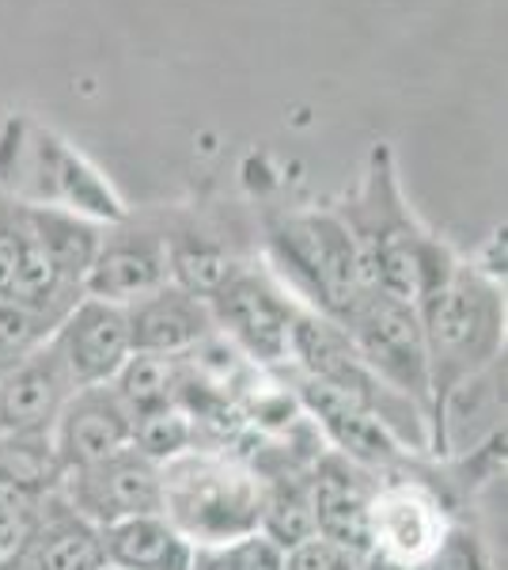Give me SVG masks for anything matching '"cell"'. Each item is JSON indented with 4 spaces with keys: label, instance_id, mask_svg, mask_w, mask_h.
Here are the masks:
<instances>
[{
    "label": "cell",
    "instance_id": "obj_25",
    "mask_svg": "<svg viewBox=\"0 0 508 570\" xmlns=\"http://www.w3.org/2000/svg\"><path fill=\"white\" fill-rule=\"evenodd\" d=\"M285 570H368V559L327 537H311L285 551Z\"/></svg>",
    "mask_w": 508,
    "mask_h": 570
},
{
    "label": "cell",
    "instance_id": "obj_13",
    "mask_svg": "<svg viewBox=\"0 0 508 570\" xmlns=\"http://www.w3.org/2000/svg\"><path fill=\"white\" fill-rule=\"evenodd\" d=\"M372 472L341 453H319L308 468L311 513H316V537L335 540L341 548H353L365 556L368 544V502L376 491Z\"/></svg>",
    "mask_w": 508,
    "mask_h": 570
},
{
    "label": "cell",
    "instance_id": "obj_15",
    "mask_svg": "<svg viewBox=\"0 0 508 570\" xmlns=\"http://www.w3.org/2000/svg\"><path fill=\"white\" fill-rule=\"evenodd\" d=\"M72 392L69 373L46 343L34 357L0 376V438H46Z\"/></svg>",
    "mask_w": 508,
    "mask_h": 570
},
{
    "label": "cell",
    "instance_id": "obj_23",
    "mask_svg": "<svg viewBox=\"0 0 508 570\" xmlns=\"http://www.w3.org/2000/svg\"><path fill=\"white\" fill-rule=\"evenodd\" d=\"M133 449L145 453L156 464H168L175 456L198 449V422L190 419L187 407H163L152 415L133 419Z\"/></svg>",
    "mask_w": 508,
    "mask_h": 570
},
{
    "label": "cell",
    "instance_id": "obj_3",
    "mask_svg": "<svg viewBox=\"0 0 508 570\" xmlns=\"http://www.w3.org/2000/svg\"><path fill=\"white\" fill-rule=\"evenodd\" d=\"M266 247L277 278L300 308L330 324H346L368 293L353 233L330 209H285L266 220Z\"/></svg>",
    "mask_w": 508,
    "mask_h": 570
},
{
    "label": "cell",
    "instance_id": "obj_18",
    "mask_svg": "<svg viewBox=\"0 0 508 570\" xmlns=\"http://www.w3.org/2000/svg\"><path fill=\"white\" fill-rule=\"evenodd\" d=\"M182 376H187L182 357L129 354L118 376L110 381V389H114V395L122 400V407L129 415L141 419V415H152V411H163L179 403Z\"/></svg>",
    "mask_w": 508,
    "mask_h": 570
},
{
    "label": "cell",
    "instance_id": "obj_19",
    "mask_svg": "<svg viewBox=\"0 0 508 570\" xmlns=\"http://www.w3.org/2000/svg\"><path fill=\"white\" fill-rule=\"evenodd\" d=\"M266 540H273L281 551L303 544L316 537V513H311V487L308 472L281 475L277 483H266L262 502V525H258Z\"/></svg>",
    "mask_w": 508,
    "mask_h": 570
},
{
    "label": "cell",
    "instance_id": "obj_14",
    "mask_svg": "<svg viewBox=\"0 0 508 570\" xmlns=\"http://www.w3.org/2000/svg\"><path fill=\"white\" fill-rule=\"evenodd\" d=\"M126 320L129 338H133V354L182 357L217 335L206 301L179 289L175 282L160 285L149 297L133 301V305H126Z\"/></svg>",
    "mask_w": 508,
    "mask_h": 570
},
{
    "label": "cell",
    "instance_id": "obj_11",
    "mask_svg": "<svg viewBox=\"0 0 508 570\" xmlns=\"http://www.w3.org/2000/svg\"><path fill=\"white\" fill-rule=\"evenodd\" d=\"M297 403L308 411V419H316V426L335 441V453H341L346 461H353L368 472L376 468H395L406 456L402 438L395 434L387 422L376 415L368 403L353 400V395L330 389L322 381H311V376H300L297 389Z\"/></svg>",
    "mask_w": 508,
    "mask_h": 570
},
{
    "label": "cell",
    "instance_id": "obj_22",
    "mask_svg": "<svg viewBox=\"0 0 508 570\" xmlns=\"http://www.w3.org/2000/svg\"><path fill=\"white\" fill-rule=\"evenodd\" d=\"M61 320L46 316V312L20 305V301H0V376L23 365L50 343L53 327Z\"/></svg>",
    "mask_w": 508,
    "mask_h": 570
},
{
    "label": "cell",
    "instance_id": "obj_21",
    "mask_svg": "<svg viewBox=\"0 0 508 570\" xmlns=\"http://www.w3.org/2000/svg\"><path fill=\"white\" fill-rule=\"evenodd\" d=\"M42 521V494L34 487L0 480V570H20Z\"/></svg>",
    "mask_w": 508,
    "mask_h": 570
},
{
    "label": "cell",
    "instance_id": "obj_16",
    "mask_svg": "<svg viewBox=\"0 0 508 570\" xmlns=\"http://www.w3.org/2000/svg\"><path fill=\"white\" fill-rule=\"evenodd\" d=\"M110 570H190L193 548L163 513H141L99 529Z\"/></svg>",
    "mask_w": 508,
    "mask_h": 570
},
{
    "label": "cell",
    "instance_id": "obj_10",
    "mask_svg": "<svg viewBox=\"0 0 508 570\" xmlns=\"http://www.w3.org/2000/svg\"><path fill=\"white\" fill-rule=\"evenodd\" d=\"M46 445H50L53 475L77 472L133 445V415L122 407L110 384L77 389L53 419Z\"/></svg>",
    "mask_w": 508,
    "mask_h": 570
},
{
    "label": "cell",
    "instance_id": "obj_20",
    "mask_svg": "<svg viewBox=\"0 0 508 570\" xmlns=\"http://www.w3.org/2000/svg\"><path fill=\"white\" fill-rule=\"evenodd\" d=\"M168 266H171V282L179 289L193 293V297H201L209 305V297L232 278L239 263L217 240H209V236L179 233L168 236Z\"/></svg>",
    "mask_w": 508,
    "mask_h": 570
},
{
    "label": "cell",
    "instance_id": "obj_6",
    "mask_svg": "<svg viewBox=\"0 0 508 570\" xmlns=\"http://www.w3.org/2000/svg\"><path fill=\"white\" fill-rule=\"evenodd\" d=\"M341 331L349 335L360 362L376 373V381L410 407H418L429 422V357H425L418 308L399 297H387L380 289H368Z\"/></svg>",
    "mask_w": 508,
    "mask_h": 570
},
{
    "label": "cell",
    "instance_id": "obj_2",
    "mask_svg": "<svg viewBox=\"0 0 508 570\" xmlns=\"http://www.w3.org/2000/svg\"><path fill=\"white\" fill-rule=\"evenodd\" d=\"M338 214L353 233L368 289H380L387 297L406 301V305H418L425 293L459 263L451 247L432 233H425L418 217L410 214L387 145H376L368 153L360 190Z\"/></svg>",
    "mask_w": 508,
    "mask_h": 570
},
{
    "label": "cell",
    "instance_id": "obj_7",
    "mask_svg": "<svg viewBox=\"0 0 508 570\" xmlns=\"http://www.w3.org/2000/svg\"><path fill=\"white\" fill-rule=\"evenodd\" d=\"M212 327L239 357L255 365H285L292 354V327L300 305L270 274L236 266L232 278L209 297Z\"/></svg>",
    "mask_w": 508,
    "mask_h": 570
},
{
    "label": "cell",
    "instance_id": "obj_1",
    "mask_svg": "<svg viewBox=\"0 0 508 570\" xmlns=\"http://www.w3.org/2000/svg\"><path fill=\"white\" fill-rule=\"evenodd\" d=\"M414 308L429 357V449L445 453V415L451 400L494 370L505 351V293L497 274L456 263Z\"/></svg>",
    "mask_w": 508,
    "mask_h": 570
},
{
    "label": "cell",
    "instance_id": "obj_4",
    "mask_svg": "<svg viewBox=\"0 0 508 570\" xmlns=\"http://www.w3.org/2000/svg\"><path fill=\"white\" fill-rule=\"evenodd\" d=\"M262 502L266 480L236 456L190 449L160 464V513L193 551L258 532Z\"/></svg>",
    "mask_w": 508,
    "mask_h": 570
},
{
    "label": "cell",
    "instance_id": "obj_17",
    "mask_svg": "<svg viewBox=\"0 0 508 570\" xmlns=\"http://www.w3.org/2000/svg\"><path fill=\"white\" fill-rule=\"evenodd\" d=\"M27 570H110L99 529L77 518L58 491L42 499V521L27 551Z\"/></svg>",
    "mask_w": 508,
    "mask_h": 570
},
{
    "label": "cell",
    "instance_id": "obj_24",
    "mask_svg": "<svg viewBox=\"0 0 508 570\" xmlns=\"http://www.w3.org/2000/svg\"><path fill=\"white\" fill-rule=\"evenodd\" d=\"M190 570H285V551L273 540H266L262 532H251L232 544L198 548Z\"/></svg>",
    "mask_w": 508,
    "mask_h": 570
},
{
    "label": "cell",
    "instance_id": "obj_8",
    "mask_svg": "<svg viewBox=\"0 0 508 570\" xmlns=\"http://www.w3.org/2000/svg\"><path fill=\"white\" fill-rule=\"evenodd\" d=\"M58 499L96 529L160 513V464L129 445L99 464L58 475Z\"/></svg>",
    "mask_w": 508,
    "mask_h": 570
},
{
    "label": "cell",
    "instance_id": "obj_12",
    "mask_svg": "<svg viewBox=\"0 0 508 570\" xmlns=\"http://www.w3.org/2000/svg\"><path fill=\"white\" fill-rule=\"evenodd\" d=\"M168 282V236L152 233V228H122V233L99 240L96 259L84 274V297L126 308Z\"/></svg>",
    "mask_w": 508,
    "mask_h": 570
},
{
    "label": "cell",
    "instance_id": "obj_5",
    "mask_svg": "<svg viewBox=\"0 0 508 570\" xmlns=\"http://www.w3.org/2000/svg\"><path fill=\"white\" fill-rule=\"evenodd\" d=\"M448 510L418 480L376 483L368 502V570H437L448 556Z\"/></svg>",
    "mask_w": 508,
    "mask_h": 570
},
{
    "label": "cell",
    "instance_id": "obj_9",
    "mask_svg": "<svg viewBox=\"0 0 508 570\" xmlns=\"http://www.w3.org/2000/svg\"><path fill=\"white\" fill-rule=\"evenodd\" d=\"M50 351L69 373L72 389H103L133 354L129 320L122 305L80 297L50 335Z\"/></svg>",
    "mask_w": 508,
    "mask_h": 570
}]
</instances>
